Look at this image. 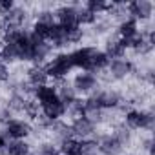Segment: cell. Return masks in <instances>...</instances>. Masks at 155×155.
<instances>
[{"instance_id":"obj_8","label":"cell","mask_w":155,"mask_h":155,"mask_svg":"<svg viewBox=\"0 0 155 155\" xmlns=\"http://www.w3.org/2000/svg\"><path fill=\"white\" fill-rule=\"evenodd\" d=\"M97 51H99V49H97L95 46H84V48H79V49L71 51V53H69V58H71L73 68H79V69H82V71H88L90 60H91V57H93Z\"/></svg>"},{"instance_id":"obj_19","label":"cell","mask_w":155,"mask_h":155,"mask_svg":"<svg viewBox=\"0 0 155 155\" xmlns=\"http://www.w3.org/2000/svg\"><path fill=\"white\" fill-rule=\"evenodd\" d=\"M110 66V58L106 57V53L104 51H97L93 57H91V60H90V68H88V73H97V71H102V69H106Z\"/></svg>"},{"instance_id":"obj_22","label":"cell","mask_w":155,"mask_h":155,"mask_svg":"<svg viewBox=\"0 0 155 155\" xmlns=\"http://www.w3.org/2000/svg\"><path fill=\"white\" fill-rule=\"evenodd\" d=\"M111 135L120 142V146H122V148H124V146H128V144L131 142V130H130V128H126L124 124H117Z\"/></svg>"},{"instance_id":"obj_17","label":"cell","mask_w":155,"mask_h":155,"mask_svg":"<svg viewBox=\"0 0 155 155\" xmlns=\"http://www.w3.org/2000/svg\"><path fill=\"white\" fill-rule=\"evenodd\" d=\"M117 33H119V38H120V40H126V38L137 35V33H139V24H137V20H133V18H124V20L119 24Z\"/></svg>"},{"instance_id":"obj_27","label":"cell","mask_w":155,"mask_h":155,"mask_svg":"<svg viewBox=\"0 0 155 155\" xmlns=\"http://www.w3.org/2000/svg\"><path fill=\"white\" fill-rule=\"evenodd\" d=\"M68 31V46L69 44H79L82 38H84V29L79 26V28H71V29H66Z\"/></svg>"},{"instance_id":"obj_25","label":"cell","mask_w":155,"mask_h":155,"mask_svg":"<svg viewBox=\"0 0 155 155\" xmlns=\"http://www.w3.org/2000/svg\"><path fill=\"white\" fill-rule=\"evenodd\" d=\"M68 113L75 119V117H84V99L77 97L69 106H68Z\"/></svg>"},{"instance_id":"obj_33","label":"cell","mask_w":155,"mask_h":155,"mask_svg":"<svg viewBox=\"0 0 155 155\" xmlns=\"http://www.w3.org/2000/svg\"><path fill=\"white\" fill-rule=\"evenodd\" d=\"M0 62H2V53H0Z\"/></svg>"},{"instance_id":"obj_23","label":"cell","mask_w":155,"mask_h":155,"mask_svg":"<svg viewBox=\"0 0 155 155\" xmlns=\"http://www.w3.org/2000/svg\"><path fill=\"white\" fill-rule=\"evenodd\" d=\"M110 2H104V0H88V2L84 4V8L88 11H91L93 15H101V13H108L110 11Z\"/></svg>"},{"instance_id":"obj_24","label":"cell","mask_w":155,"mask_h":155,"mask_svg":"<svg viewBox=\"0 0 155 155\" xmlns=\"http://www.w3.org/2000/svg\"><path fill=\"white\" fill-rule=\"evenodd\" d=\"M77 20H79V26H93L97 22V15H93L91 11H88L84 6L79 8V11H77Z\"/></svg>"},{"instance_id":"obj_32","label":"cell","mask_w":155,"mask_h":155,"mask_svg":"<svg viewBox=\"0 0 155 155\" xmlns=\"http://www.w3.org/2000/svg\"><path fill=\"white\" fill-rule=\"evenodd\" d=\"M151 144H153V142H151V139H150V137L142 140V150H144V151H148V155L151 153Z\"/></svg>"},{"instance_id":"obj_26","label":"cell","mask_w":155,"mask_h":155,"mask_svg":"<svg viewBox=\"0 0 155 155\" xmlns=\"http://www.w3.org/2000/svg\"><path fill=\"white\" fill-rule=\"evenodd\" d=\"M97 140L95 139H84L81 140V155H97Z\"/></svg>"},{"instance_id":"obj_6","label":"cell","mask_w":155,"mask_h":155,"mask_svg":"<svg viewBox=\"0 0 155 155\" xmlns=\"http://www.w3.org/2000/svg\"><path fill=\"white\" fill-rule=\"evenodd\" d=\"M9 140H24L26 137H29L33 133V128L28 120H20V119H11L6 122L4 130H2Z\"/></svg>"},{"instance_id":"obj_29","label":"cell","mask_w":155,"mask_h":155,"mask_svg":"<svg viewBox=\"0 0 155 155\" xmlns=\"http://www.w3.org/2000/svg\"><path fill=\"white\" fill-rule=\"evenodd\" d=\"M15 8L13 0H0V15H6L8 11H11Z\"/></svg>"},{"instance_id":"obj_1","label":"cell","mask_w":155,"mask_h":155,"mask_svg":"<svg viewBox=\"0 0 155 155\" xmlns=\"http://www.w3.org/2000/svg\"><path fill=\"white\" fill-rule=\"evenodd\" d=\"M44 69L48 73V79L62 82L66 77L71 73V69H73L69 53H58V55H55L48 64H44Z\"/></svg>"},{"instance_id":"obj_20","label":"cell","mask_w":155,"mask_h":155,"mask_svg":"<svg viewBox=\"0 0 155 155\" xmlns=\"http://www.w3.org/2000/svg\"><path fill=\"white\" fill-rule=\"evenodd\" d=\"M57 95H58V101H60L62 104H66V108L77 99V91H75L73 86L68 84V82H60V86L57 88Z\"/></svg>"},{"instance_id":"obj_30","label":"cell","mask_w":155,"mask_h":155,"mask_svg":"<svg viewBox=\"0 0 155 155\" xmlns=\"http://www.w3.org/2000/svg\"><path fill=\"white\" fill-rule=\"evenodd\" d=\"M9 77H11L9 68H8L4 62H0V82H8V81H9Z\"/></svg>"},{"instance_id":"obj_9","label":"cell","mask_w":155,"mask_h":155,"mask_svg":"<svg viewBox=\"0 0 155 155\" xmlns=\"http://www.w3.org/2000/svg\"><path fill=\"white\" fill-rule=\"evenodd\" d=\"M133 62L128 60V58H115V60H110V77L115 81H124L126 77H130L133 73Z\"/></svg>"},{"instance_id":"obj_7","label":"cell","mask_w":155,"mask_h":155,"mask_svg":"<svg viewBox=\"0 0 155 155\" xmlns=\"http://www.w3.org/2000/svg\"><path fill=\"white\" fill-rule=\"evenodd\" d=\"M126 11H128V18H133L137 22L139 20L146 22L153 15V4L150 0H133V2L126 4Z\"/></svg>"},{"instance_id":"obj_16","label":"cell","mask_w":155,"mask_h":155,"mask_svg":"<svg viewBox=\"0 0 155 155\" xmlns=\"http://www.w3.org/2000/svg\"><path fill=\"white\" fill-rule=\"evenodd\" d=\"M0 53H2V60L4 64L9 62H17L20 60V44H15V42H4V46L0 48Z\"/></svg>"},{"instance_id":"obj_13","label":"cell","mask_w":155,"mask_h":155,"mask_svg":"<svg viewBox=\"0 0 155 155\" xmlns=\"http://www.w3.org/2000/svg\"><path fill=\"white\" fill-rule=\"evenodd\" d=\"M40 110H42V117L48 119V120H51V122L62 120V117L68 113L66 104H62L60 101H57V102H53V104H48V106H42Z\"/></svg>"},{"instance_id":"obj_5","label":"cell","mask_w":155,"mask_h":155,"mask_svg":"<svg viewBox=\"0 0 155 155\" xmlns=\"http://www.w3.org/2000/svg\"><path fill=\"white\" fill-rule=\"evenodd\" d=\"M77 11H79V6H71V4H64V6H58L53 15H55V20L58 26L66 28V29H71V28H79V20H77Z\"/></svg>"},{"instance_id":"obj_4","label":"cell","mask_w":155,"mask_h":155,"mask_svg":"<svg viewBox=\"0 0 155 155\" xmlns=\"http://www.w3.org/2000/svg\"><path fill=\"white\" fill-rule=\"evenodd\" d=\"M73 90L77 91V95L82 93V95H91L93 91L99 90V79L97 75L93 73H88V71H82V73H77L75 79H73Z\"/></svg>"},{"instance_id":"obj_15","label":"cell","mask_w":155,"mask_h":155,"mask_svg":"<svg viewBox=\"0 0 155 155\" xmlns=\"http://www.w3.org/2000/svg\"><path fill=\"white\" fill-rule=\"evenodd\" d=\"M48 82V73L44 69V64L42 66H31L28 69V84L37 88V86H44Z\"/></svg>"},{"instance_id":"obj_31","label":"cell","mask_w":155,"mask_h":155,"mask_svg":"<svg viewBox=\"0 0 155 155\" xmlns=\"http://www.w3.org/2000/svg\"><path fill=\"white\" fill-rule=\"evenodd\" d=\"M8 144H9V137L4 131H0V155H6V146Z\"/></svg>"},{"instance_id":"obj_10","label":"cell","mask_w":155,"mask_h":155,"mask_svg":"<svg viewBox=\"0 0 155 155\" xmlns=\"http://www.w3.org/2000/svg\"><path fill=\"white\" fill-rule=\"evenodd\" d=\"M95 140H97V148H99V151L102 155H120L122 150H124L120 146V142L111 133H104V135H101Z\"/></svg>"},{"instance_id":"obj_14","label":"cell","mask_w":155,"mask_h":155,"mask_svg":"<svg viewBox=\"0 0 155 155\" xmlns=\"http://www.w3.org/2000/svg\"><path fill=\"white\" fill-rule=\"evenodd\" d=\"M104 53L110 60H115V58H124L126 55V48L122 44V40L117 37V38H108L106 40V48H104Z\"/></svg>"},{"instance_id":"obj_21","label":"cell","mask_w":155,"mask_h":155,"mask_svg":"<svg viewBox=\"0 0 155 155\" xmlns=\"http://www.w3.org/2000/svg\"><path fill=\"white\" fill-rule=\"evenodd\" d=\"M31 153V144L26 140H9L6 146V155H29Z\"/></svg>"},{"instance_id":"obj_12","label":"cell","mask_w":155,"mask_h":155,"mask_svg":"<svg viewBox=\"0 0 155 155\" xmlns=\"http://www.w3.org/2000/svg\"><path fill=\"white\" fill-rule=\"evenodd\" d=\"M33 97H35V102L42 108V106H48V104H53L58 101V95H57V88L53 86H37L33 88Z\"/></svg>"},{"instance_id":"obj_28","label":"cell","mask_w":155,"mask_h":155,"mask_svg":"<svg viewBox=\"0 0 155 155\" xmlns=\"http://www.w3.org/2000/svg\"><path fill=\"white\" fill-rule=\"evenodd\" d=\"M38 155H60V150L55 142H42L38 148Z\"/></svg>"},{"instance_id":"obj_34","label":"cell","mask_w":155,"mask_h":155,"mask_svg":"<svg viewBox=\"0 0 155 155\" xmlns=\"http://www.w3.org/2000/svg\"><path fill=\"white\" fill-rule=\"evenodd\" d=\"M128 155H135V153H128Z\"/></svg>"},{"instance_id":"obj_3","label":"cell","mask_w":155,"mask_h":155,"mask_svg":"<svg viewBox=\"0 0 155 155\" xmlns=\"http://www.w3.org/2000/svg\"><path fill=\"white\" fill-rule=\"evenodd\" d=\"M90 99L104 111H111V110H117L120 104H122V95L117 91V90H97L90 95Z\"/></svg>"},{"instance_id":"obj_18","label":"cell","mask_w":155,"mask_h":155,"mask_svg":"<svg viewBox=\"0 0 155 155\" xmlns=\"http://www.w3.org/2000/svg\"><path fill=\"white\" fill-rule=\"evenodd\" d=\"M60 155H81V140L75 137H68L60 140Z\"/></svg>"},{"instance_id":"obj_11","label":"cell","mask_w":155,"mask_h":155,"mask_svg":"<svg viewBox=\"0 0 155 155\" xmlns=\"http://www.w3.org/2000/svg\"><path fill=\"white\" fill-rule=\"evenodd\" d=\"M69 128H71V135L82 137V139H90L95 133V124L90 119H86V117H75L71 120Z\"/></svg>"},{"instance_id":"obj_2","label":"cell","mask_w":155,"mask_h":155,"mask_svg":"<svg viewBox=\"0 0 155 155\" xmlns=\"http://www.w3.org/2000/svg\"><path fill=\"white\" fill-rule=\"evenodd\" d=\"M124 126L130 130H146L151 131L155 126V115L153 111L144 110H128L124 113Z\"/></svg>"}]
</instances>
